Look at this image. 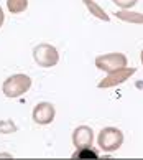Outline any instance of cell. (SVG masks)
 <instances>
[{
    "instance_id": "8",
    "label": "cell",
    "mask_w": 143,
    "mask_h": 160,
    "mask_svg": "<svg viewBox=\"0 0 143 160\" xmlns=\"http://www.w3.org/2000/svg\"><path fill=\"white\" fill-rule=\"evenodd\" d=\"M115 17L127 23H135V25H143V13L138 12H128V10H118L115 12Z\"/></svg>"
},
{
    "instance_id": "11",
    "label": "cell",
    "mask_w": 143,
    "mask_h": 160,
    "mask_svg": "<svg viewBox=\"0 0 143 160\" xmlns=\"http://www.w3.org/2000/svg\"><path fill=\"white\" fill-rule=\"evenodd\" d=\"M73 158H77V160H81V158L97 160L99 155H97V152H95V150L91 149V147H81V149H77V150L73 153Z\"/></svg>"
},
{
    "instance_id": "12",
    "label": "cell",
    "mask_w": 143,
    "mask_h": 160,
    "mask_svg": "<svg viewBox=\"0 0 143 160\" xmlns=\"http://www.w3.org/2000/svg\"><path fill=\"white\" fill-rule=\"evenodd\" d=\"M17 132V126L12 119H2L0 121V134H13Z\"/></svg>"
},
{
    "instance_id": "14",
    "label": "cell",
    "mask_w": 143,
    "mask_h": 160,
    "mask_svg": "<svg viewBox=\"0 0 143 160\" xmlns=\"http://www.w3.org/2000/svg\"><path fill=\"white\" fill-rule=\"evenodd\" d=\"M3 20H5V13H3L2 7H0V28H2V25H3Z\"/></svg>"
},
{
    "instance_id": "15",
    "label": "cell",
    "mask_w": 143,
    "mask_h": 160,
    "mask_svg": "<svg viewBox=\"0 0 143 160\" xmlns=\"http://www.w3.org/2000/svg\"><path fill=\"white\" fill-rule=\"evenodd\" d=\"M141 64H143V50H141Z\"/></svg>"
},
{
    "instance_id": "7",
    "label": "cell",
    "mask_w": 143,
    "mask_h": 160,
    "mask_svg": "<svg viewBox=\"0 0 143 160\" xmlns=\"http://www.w3.org/2000/svg\"><path fill=\"white\" fill-rule=\"evenodd\" d=\"M94 140V132L89 126H79L74 129L73 132V144L76 145V149L81 147H91Z\"/></svg>"
},
{
    "instance_id": "9",
    "label": "cell",
    "mask_w": 143,
    "mask_h": 160,
    "mask_svg": "<svg viewBox=\"0 0 143 160\" xmlns=\"http://www.w3.org/2000/svg\"><path fill=\"white\" fill-rule=\"evenodd\" d=\"M82 3H84L86 7L89 8V12H91L95 18H99V20H102V22H109L110 20V17L105 13V10L102 7H99V3H95L94 0H82Z\"/></svg>"
},
{
    "instance_id": "1",
    "label": "cell",
    "mask_w": 143,
    "mask_h": 160,
    "mask_svg": "<svg viewBox=\"0 0 143 160\" xmlns=\"http://www.w3.org/2000/svg\"><path fill=\"white\" fill-rule=\"evenodd\" d=\"M31 88V78L26 74H12L2 84V92L7 98H20Z\"/></svg>"
},
{
    "instance_id": "5",
    "label": "cell",
    "mask_w": 143,
    "mask_h": 160,
    "mask_svg": "<svg viewBox=\"0 0 143 160\" xmlns=\"http://www.w3.org/2000/svg\"><path fill=\"white\" fill-rule=\"evenodd\" d=\"M135 71H136L135 68H128V66L112 71V73H109L102 81L99 82V88L100 89H105V88H114V86L122 84V82H125L127 79H130V76L135 74Z\"/></svg>"
},
{
    "instance_id": "4",
    "label": "cell",
    "mask_w": 143,
    "mask_h": 160,
    "mask_svg": "<svg viewBox=\"0 0 143 160\" xmlns=\"http://www.w3.org/2000/svg\"><path fill=\"white\" fill-rule=\"evenodd\" d=\"M127 64H128V60L123 53H107V55L95 58V68L107 71V73H112L115 69L125 68Z\"/></svg>"
},
{
    "instance_id": "3",
    "label": "cell",
    "mask_w": 143,
    "mask_h": 160,
    "mask_svg": "<svg viewBox=\"0 0 143 160\" xmlns=\"http://www.w3.org/2000/svg\"><path fill=\"white\" fill-rule=\"evenodd\" d=\"M33 60L41 68H53L59 61V53L53 45L41 43L33 48Z\"/></svg>"
},
{
    "instance_id": "13",
    "label": "cell",
    "mask_w": 143,
    "mask_h": 160,
    "mask_svg": "<svg viewBox=\"0 0 143 160\" xmlns=\"http://www.w3.org/2000/svg\"><path fill=\"white\" fill-rule=\"evenodd\" d=\"M136 2H138V0H114V3L118 5V7H122L123 10L125 8H132Z\"/></svg>"
},
{
    "instance_id": "10",
    "label": "cell",
    "mask_w": 143,
    "mask_h": 160,
    "mask_svg": "<svg viewBox=\"0 0 143 160\" xmlns=\"http://www.w3.org/2000/svg\"><path fill=\"white\" fill-rule=\"evenodd\" d=\"M26 7H28V0H7V8L13 15L25 12Z\"/></svg>"
},
{
    "instance_id": "6",
    "label": "cell",
    "mask_w": 143,
    "mask_h": 160,
    "mask_svg": "<svg viewBox=\"0 0 143 160\" xmlns=\"http://www.w3.org/2000/svg\"><path fill=\"white\" fill-rule=\"evenodd\" d=\"M55 116H56V111H55V106L51 102H40L36 104V108L33 109V121L40 124V126H48L55 121Z\"/></svg>"
},
{
    "instance_id": "2",
    "label": "cell",
    "mask_w": 143,
    "mask_h": 160,
    "mask_svg": "<svg viewBox=\"0 0 143 160\" xmlns=\"http://www.w3.org/2000/svg\"><path fill=\"white\" fill-rule=\"evenodd\" d=\"M123 144V134L117 127H105L99 132V147L105 153L115 152Z\"/></svg>"
}]
</instances>
